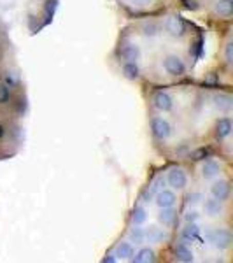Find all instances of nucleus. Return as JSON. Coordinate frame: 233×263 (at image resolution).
<instances>
[{
  "mask_svg": "<svg viewBox=\"0 0 233 263\" xmlns=\"http://www.w3.org/2000/svg\"><path fill=\"white\" fill-rule=\"evenodd\" d=\"M205 239L209 240L210 246H214L216 249H228L233 242V235L228 228H212V230L205 232Z\"/></svg>",
  "mask_w": 233,
  "mask_h": 263,
  "instance_id": "1",
  "label": "nucleus"
},
{
  "mask_svg": "<svg viewBox=\"0 0 233 263\" xmlns=\"http://www.w3.org/2000/svg\"><path fill=\"white\" fill-rule=\"evenodd\" d=\"M149 126H151V134L154 135L156 139H160V141H167L173 134L170 121L165 120L162 116H152L149 121Z\"/></svg>",
  "mask_w": 233,
  "mask_h": 263,
  "instance_id": "2",
  "label": "nucleus"
},
{
  "mask_svg": "<svg viewBox=\"0 0 233 263\" xmlns=\"http://www.w3.org/2000/svg\"><path fill=\"white\" fill-rule=\"evenodd\" d=\"M162 67L168 76H172V78H181V76L186 74V63L183 58L177 57V54H167L162 60Z\"/></svg>",
  "mask_w": 233,
  "mask_h": 263,
  "instance_id": "3",
  "label": "nucleus"
},
{
  "mask_svg": "<svg viewBox=\"0 0 233 263\" xmlns=\"http://www.w3.org/2000/svg\"><path fill=\"white\" fill-rule=\"evenodd\" d=\"M163 27L168 35L173 37V39H181V37L186 35V21L183 20V16H179V14L167 16Z\"/></svg>",
  "mask_w": 233,
  "mask_h": 263,
  "instance_id": "4",
  "label": "nucleus"
},
{
  "mask_svg": "<svg viewBox=\"0 0 233 263\" xmlns=\"http://www.w3.org/2000/svg\"><path fill=\"white\" fill-rule=\"evenodd\" d=\"M167 182L172 190L179 192V190H184L188 186V176H186V172L181 167H173L167 174Z\"/></svg>",
  "mask_w": 233,
  "mask_h": 263,
  "instance_id": "5",
  "label": "nucleus"
},
{
  "mask_svg": "<svg viewBox=\"0 0 233 263\" xmlns=\"http://www.w3.org/2000/svg\"><path fill=\"white\" fill-rule=\"evenodd\" d=\"M152 105H154L160 112H170L173 109V99L168 91L160 90L152 95Z\"/></svg>",
  "mask_w": 233,
  "mask_h": 263,
  "instance_id": "6",
  "label": "nucleus"
},
{
  "mask_svg": "<svg viewBox=\"0 0 233 263\" xmlns=\"http://www.w3.org/2000/svg\"><path fill=\"white\" fill-rule=\"evenodd\" d=\"M230 193H231V186L226 179H219L212 182V186H210V195L223 203L230 198Z\"/></svg>",
  "mask_w": 233,
  "mask_h": 263,
  "instance_id": "7",
  "label": "nucleus"
},
{
  "mask_svg": "<svg viewBox=\"0 0 233 263\" xmlns=\"http://www.w3.org/2000/svg\"><path fill=\"white\" fill-rule=\"evenodd\" d=\"M177 202V195L173 190H167V188H162L158 193L154 195V203L163 209V207H173Z\"/></svg>",
  "mask_w": 233,
  "mask_h": 263,
  "instance_id": "8",
  "label": "nucleus"
},
{
  "mask_svg": "<svg viewBox=\"0 0 233 263\" xmlns=\"http://www.w3.org/2000/svg\"><path fill=\"white\" fill-rule=\"evenodd\" d=\"M162 188H165V177H163V176L154 177V179L151 181V184L147 186V188L142 192V195H141V200H142L144 203L151 202L152 198H154V195L158 193Z\"/></svg>",
  "mask_w": 233,
  "mask_h": 263,
  "instance_id": "9",
  "label": "nucleus"
},
{
  "mask_svg": "<svg viewBox=\"0 0 233 263\" xmlns=\"http://www.w3.org/2000/svg\"><path fill=\"white\" fill-rule=\"evenodd\" d=\"M144 232H146V242L149 244H162L163 240H168V233L156 224H149L147 228H144Z\"/></svg>",
  "mask_w": 233,
  "mask_h": 263,
  "instance_id": "10",
  "label": "nucleus"
},
{
  "mask_svg": "<svg viewBox=\"0 0 233 263\" xmlns=\"http://www.w3.org/2000/svg\"><path fill=\"white\" fill-rule=\"evenodd\" d=\"M212 105L219 112L230 114L233 109V99L228 93H218V95L212 97Z\"/></svg>",
  "mask_w": 233,
  "mask_h": 263,
  "instance_id": "11",
  "label": "nucleus"
},
{
  "mask_svg": "<svg viewBox=\"0 0 233 263\" xmlns=\"http://www.w3.org/2000/svg\"><path fill=\"white\" fill-rule=\"evenodd\" d=\"M120 54L125 62H137L141 58V48L135 42H126V44L121 46Z\"/></svg>",
  "mask_w": 233,
  "mask_h": 263,
  "instance_id": "12",
  "label": "nucleus"
},
{
  "mask_svg": "<svg viewBox=\"0 0 233 263\" xmlns=\"http://www.w3.org/2000/svg\"><path fill=\"white\" fill-rule=\"evenodd\" d=\"M231 130H233V125H231L230 118H219V120L216 121V125H214L216 139H219V141H223V139L230 137Z\"/></svg>",
  "mask_w": 233,
  "mask_h": 263,
  "instance_id": "13",
  "label": "nucleus"
},
{
  "mask_svg": "<svg viewBox=\"0 0 233 263\" xmlns=\"http://www.w3.org/2000/svg\"><path fill=\"white\" fill-rule=\"evenodd\" d=\"M219 172H221V165H219V162H216L214 158H209L205 160L202 165V177L205 181H210L214 179V177L219 176Z\"/></svg>",
  "mask_w": 233,
  "mask_h": 263,
  "instance_id": "14",
  "label": "nucleus"
},
{
  "mask_svg": "<svg viewBox=\"0 0 233 263\" xmlns=\"http://www.w3.org/2000/svg\"><path fill=\"white\" fill-rule=\"evenodd\" d=\"M173 254H176V260L181 263H193L195 261V254L191 249L188 248L186 242H177L173 248Z\"/></svg>",
  "mask_w": 233,
  "mask_h": 263,
  "instance_id": "15",
  "label": "nucleus"
},
{
  "mask_svg": "<svg viewBox=\"0 0 233 263\" xmlns=\"http://www.w3.org/2000/svg\"><path fill=\"white\" fill-rule=\"evenodd\" d=\"M223 202H219L218 198L210 197L207 198L205 202H203V211H205L207 216H210V218H218V216L223 214Z\"/></svg>",
  "mask_w": 233,
  "mask_h": 263,
  "instance_id": "16",
  "label": "nucleus"
},
{
  "mask_svg": "<svg viewBox=\"0 0 233 263\" xmlns=\"http://www.w3.org/2000/svg\"><path fill=\"white\" fill-rule=\"evenodd\" d=\"M114 253H116L118 260H130L135 253V244H132L130 240H121V242L116 246Z\"/></svg>",
  "mask_w": 233,
  "mask_h": 263,
  "instance_id": "17",
  "label": "nucleus"
},
{
  "mask_svg": "<svg viewBox=\"0 0 233 263\" xmlns=\"http://www.w3.org/2000/svg\"><path fill=\"white\" fill-rule=\"evenodd\" d=\"M156 260V253L151 248H141L137 253H133V256L130 258L132 263H151Z\"/></svg>",
  "mask_w": 233,
  "mask_h": 263,
  "instance_id": "18",
  "label": "nucleus"
},
{
  "mask_svg": "<svg viewBox=\"0 0 233 263\" xmlns=\"http://www.w3.org/2000/svg\"><path fill=\"white\" fill-rule=\"evenodd\" d=\"M214 12L219 18H231L233 14V0H218L214 4Z\"/></svg>",
  "mask_w": 233,
  "mask_h": 263,
  "instance_id": "19",
  "label": "nucleus"
},
{
  "mask_svg": "<svg viewBox=\"0 0 233 263\" xmlns=\"http://www.w3.org/2000/svg\"><path fill=\"white\" fill-rule=\"evenodd\" d=\"M141 32L144 37H147V39H154V37H158L160 33H162V25L149 20V21H146V23H142Z\"/></svg>",
  "mask_w": 233,
  "mask_h": 263,
  "instance_id": "20",
  "label": "nucleus"
},
{
  "mask_svg": "<svg viewBox=\"0 0 233 263\" xmlns=\"http://www.w3.org/2000/svg\"><path fill=\"white\" fill-rule=\"evenodd\" d=\"M181 235H183L184 240H188V242H193V240H198L200 239V227H198L197 223H186V227L183 228V232H181Z\"/></svg>",
  "mask_w": 233,
  "mask_h": 263,
  "instance_id": "21",
  "label": "nucleus"
},
{
  "mask_svg": "<svg viewBox=\"0 0 233 263\" xmlns=\"http://www.w3.org/2000/svg\"><path fill=\"white\" fill-rule=\"evenodd\" d=\"M121 72L130 81H135V79H139V76H141V69H139L137 62H125L121 67Z\"/></svg>",
  "mask_w": 233,
  "mask_h": 263,
  "instance_id": "22",
  "label": "nucleus"
},
{
  "mask_svg": "<svg viewBox=\"0 0 233 263\" xmlns=\"http://www.w3.org/2000/svg\"><path fill=\"white\" fill-rule=\"evenodd\" d=\"M176 216L177 214L172 207H163V209H160V213H158V221L162 223L163 227H173Z\"/></svg>",
  "mask_w": 233,
  "mask_h": 263,
  "instance_id": "23",
  "label": "nucleus"
},
{
  "mask_svg": "<svg viewBox=\"0 0 233 263\" xmlns=\"http://www.w3.org/2000/svg\"><path fill=\"white\" fill-rule=\"evenodd\" d=\"M130 242L135 244V246H141L146 242V232L144 228H141V224H133V228L130 230Z\"/></svg>",
  "mask_w": 233,
  "mask_h": 263,
  "instance_id": "24",
  "label": "nucleus"
},
{
  "mask_svg": "<svg viewBox=\"0 0 233 263\" xmlns=\"http://www.w3.org/2000/svg\"><path fill=\"white\" fill-rule=\"evenodd\" d=\"M2 83L6 84L7 88H11V90H12V88H16L20 84V76L16 74L14 70H6L2 74Z\"/></svg>",
  "mask_w": 233,
  "mask_h": 263,
  "instance_id": "25",
  "label": "nucleus"
},
{
  "mask_svg": "<svg viewBox=\"0 0 233 263\" xmlns=\"http://www.w3.org/2000/svg\"><path fill=\"white\" fill-rule=\"evenodd\" d=\"M147 219V211L146 207L142 205H137L135 209L132 211V223L133 224H144Z\"/></svg>",
  "mask_w": 233,
  "mask_h": 263,
  "instance_id": "26",
  "label": "nucleus"
},
{
  "mask_svg": "<svg viewBox=\"0 0 233 263\" xmlns=\"http://www.w3.org/2000/svg\"><path fill=\"white\" fill-rule=\"evenodd\" d=\"M11 99H12L11 88H7L4 83H0V105H6V104H9Z\"/></svg>",
  "mask_w": 233,
  "mask_h": 263,
  "instance_id": "27",
  "label": "nucleus"
},
{
  "mask_svg": "<svg viewBox=\"0 0 233 263\" xmlns=\"http://www.w3.org/2000/svg\"><path fill=\"white\" fill-rule=\"evenodd\" d=\"M224 60H226L228 65H231L233 63V42L230 41L226 44V48H224Z\"/></svg>",
  "mask_w": 233,
  "mask_h": 263,
  "instance_id": "28",
  "label": "nucleus"
},
{
  "mask_svg": "<svg viewBox=\"0 0 233 263\" xmlns=\"http://www.w3.org/2000/svg\"><path fill=\"white\" fill-rule=\"evenodd\" d=\"M209 155V149H207V147H200V149H197L193 153V160L195 162H200V160H205V156Z\"/></svg>",
  "mask_w": 233,
  "mask_h": 263,
  "instance_id": "29",
  "label": "nucleus"
},
{
  "mask_svg": "<svg viewBox=\"0 0 233 263\" xmlns=\"http://www.w3.org/2000/svg\"><path fill=\"white\" fill-rule=\"evenodd\" d=\"M200 200H203L202 193L200 192H195L191 195H188V203H191V205H195V203H198Z\"/></svg>",
  "mask_w": 233,
  "mask_h": 263,
  "instance_id": "30",
  "label": "nucleus"
},
{
  "mask_svg": "<svg viewBox=\"0 0 233 263\" xmlns=\"http://www.w3.org/2000/svg\"><path fill=\"white\" fill-rule=\"evenodd\" d=\"M198 216H200V214H198L197 211H188V213L184 214V219H186V223H193V221H197V219H198Z\"/></svg>",
  "mask_w": 233,
  "mask_h": 263,
  "instance_id": "31",
  "label": "nucleus"
},
{
  "mask_svg": "<svg viewBox=\"0 0 233 263\" xmlns=\"http://www.w3.org/2000/svg\"><path fill=\"white\" fill-rule=\"evenodd\" d=\"M104 261H105V263H114V261H118V256H116V253H114V251H112V253H109L107 256L104 258Z\"/></svg>",
  "mask_w": 233,
  "mask_h": 263,
  "instance_id": "32",
  "label": "nucleus"
},
{
  "mask_svg": "<svg viewBox=\"0 0 233 263\" xmlns=\"http://www.w3.org/2000/svg\"><path fill=\"white\" fill-rule=\"evenodd\" d=\"M152 0H133V4H137V6H149Z\"/></svg>",
  "mask_w": 233,
  "mask_h": 263,
  "instance_id": "33",
  "label": "nucleus"
},
{
  "mask_svg": "<svg viewBox=\"0 0 233 263\" xmlns=\"http://www.w3.org/2000/svg\"><path fill=\"white\" fill-rule=\"evenodd\" d=\"M18 102H20V104H18V111H20V112H21V111L25 112V99H20Z\"/></svg>",
  "mask_w": 233,
  "mask_h": 263,
  "instance_id": "34",
  "label": "nucleus"
},
{
  "mask_svg": "<svg viewBox=\"0 0 233 263\" xmlns=\"http://www.w3.org/2000/svg\"><path fill=\"white\" fill-rule=\"evenodd\" d=\"M4 135H6V128H4V126H2V125H0V139H2V137H4Z\"/></svg>",
  "mask_w": 233,
  "mask_h": 263,
  "instance_id": "35",
  "label": "nucleus"
}]
</instances>
